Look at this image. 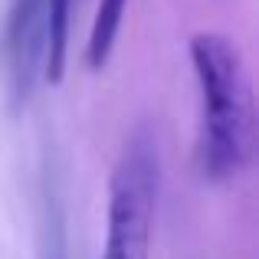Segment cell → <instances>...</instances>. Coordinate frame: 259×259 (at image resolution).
Here are the masks:
<instances>
[{
  "instance_id": "obj_4",
  "label": "cell",
  "mask_w": 259,
  "mask_h": 259,
  "mask_svg": "<svg viewBox=\"0 0 259 259\" xmlns=\"http://www.w3.org/2000/svg\"><path fill=\"white\" fill-rule=\"evenodd\" d=\"M36 259H69V230H66V200L63 184L53 167L43 164L39 174V203H36Z\"/></svg>"
},
{
  "instance_id": "obj_5",
  "label": "cell",
  "mask_w": 259,
  "mask_h": 259,
  "mask_svg": "<svg viewBox=\"0 0 259 259\" xmlns=\"http://www.w3.org/2000/svg\"><path fill=\"white\" fill-rule=\"evenodd\" d=\"M43 4H46V69H43V79H50V85H56L66 72L72 0H43Z\"/></svg>"
},
{
  "instance_id": "obj_2",
  "label": "cell",
  "mask_w": 259,
  "mask_h": 259,
  "mask_svg": "<svg viewBox=\"0 0 259 259\" xmlns=\"http://www.w3.org/2000/svg\"><path fill=\"white\" fill-rule=\"evenodd\" d=\"M161 190V148L151 125L128 135L108 181V227L102 259H151Z\"/></svg>"
},
{
  "instance_id": "obj_6",
  "label": "cell",
  "mask_w": 259,
  "mask_h": 259,
  "mask_svg": "<svg viewBox=\"0 0 259 259\" xmlns=\"http://www.w3.org/2000/svg\"><path fill=\"white\" fill-rule=\"evenodd\" d=\"M125 4L128 0H99V13H95L92 33H89V50H85V63H89L92 72L105 69L108 56H112L121 17H125Z\"/></svg>"
},
{
  "instance_id": "obj_1",
  "label": "cell",
  "mask_w": 259,
  "mask_h": 259,
  "mask_svg": "<svg viewBox=\"0 0 259 259\" xmlns=\"http://www.w3.org/2000/svg\"><path fill=\"white\" fill-rule=\"evenodd\" d=\"M190 63L200 89L197 164L213 184H230L256 158V105L246 59L230 36L200 30L190 36Z\"/></svg>"
},
{
  "instance_id": "obj_3",
  "label": "cell",
  "mask_w": 259,
  "mask_h": 259,
  "mask_svg": "<svg viewBox=\"0 0 259 259\" xmlns=\"http://www.w3.org/2000/svg\"><path fill=\"white\" fill-rule=\"evenodd\" d=\"M4 69L13 112L26 108L46 69V4L10 0L4 23Z\"/></svg>"
}]
</instances>
